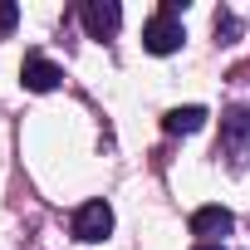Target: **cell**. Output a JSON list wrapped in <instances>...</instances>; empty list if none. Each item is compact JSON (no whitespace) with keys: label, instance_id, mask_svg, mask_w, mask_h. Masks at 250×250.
<instances>
[{"label":"cell","instance_id":"6da1fadb","mask_svg":"<svg viewBox=\"0 0 250 250\" xmlns=\"http://www.w3.org/2000/svg\"><path fill=\"white\" fill-rule=\"evenodd\" d=\"M216 152H221L235 172L250 162V103H235V108L221 113V143H216Z\"/></svg>","mask_w":250,"mask_h":250},{"label":"cell","instance_id":"7a4b0ae2","mask_svg":"<svg viewBox=\"0 0 250 250\" xmlns=\"http://www.w3.org/2000/svg\"><path fill=\"white\" fill-rule=\"evenodd\" d=\"M182 5H177V0H167V5L143 25V49L147 54H172V49H182Z\"/></svg>","mask_w":250,"mask_h":250},{"label":"cell","instance_id":"3957f363","mask_svg":"<svg viewBox=\"0 0 250 250\" xmlns=\"http://www.w3.org/2000/svg\"><path fill=\"white\" fill-rule=\"evenodd\" d=\"M108 230H113V211H108V201H83V206L74 211V235H79L83 245L108 240Z\"/></svg>","mask_w":250,"mask_h":250},{"label":"cell","instance_id":"277c9868","mask_svg":"<svg viewBox=\"0 0 250 250\" xmlns=\"http://www.w3.org/2000/svg\"><path fill=\"white\" fill-rule=\"evenodd\" d=\"M59 79H64V69H59L54 59H44L40 49L25 54V64H20V83H25L30 93H49V88H59Z\"/></svg>","mask_w":250,"mask_h":250},{"label":"cell","instance_id":"5b68a950","mask_svg":"<svg viewBox=\"0 0 250 250\" xmlns=\"http://www.w3.org/2000/svg\"><path fill=\"white\" fill-rule=\"evenodd\" d=\"M79 15H83L88 40H108V35L123 25V10L113 5V0H83V5H79Z\"/></svg>","mask_w":250,"mask_h":250},{"label":"cell","instance_id":"8992f818","mask_svg":"<svg viewBox=\"0 0 250 250\" xmlns=\"http://www.w3.org/2000/svg\"><path fill=\"white\" fill-rule=\"evenodd\" d=\"M230 226H235V221H230L226 206H201V211L191 216V235H201L206 245H216L221 235H230Z\"/></svg>","mask_w":250,"mask_h":250},{"label":"cell","instance_id":"52a82bcc","mask_svg":"<svg viewBox=\"0 0 250 250\" xmlns=\"http://www.w3.org/2000/svg\"><path fill=\"white\" fill-rule=\"evenodd\" d=\"M162 128H167L172 138H191V133L206 128V108H172V113L162 118Z\"/></svg>","mask_w":250,"mask_h":250},{"label":"cell","instance_id":"ba28073f","mask_svg":"<svg viewBox=\"0 0 250 250\" xmlns=\"http://www.w3.org/2000/svg\"><path fill=\"white\" fill-rule=\"evenodd\" d=\"M216 35L221 40H235V15L230 10H216Z\"/></svg>","mask_w":250,"mask_h":250},{"label":"cell","instance_id":"9c48e42d","mask_svg":"<svg viewBox=\"0 0 250 250\" xmlns=\"http://www.w3.org/2000/svg\"><path fill=\"white\" fill-rule=\"evenodd\" d=\"M15 20H20V10L10 5V0H0V35H10V30H15Z\"/></svg>","mask_w":250,"mask_h":250},{"label":"cell","instance_id":"30bf717a","mask_svg":"<svg viewBox=\"0 0 250 250\" xmlns=\"http://www.w3.org/2000/svg\"><path fill=\"white\" fill-rule=\"evenodd\" d=\"M196 250H221V245H196Z\"/></svg>","mask_w":250,"mask_h":250}]
</instances>
